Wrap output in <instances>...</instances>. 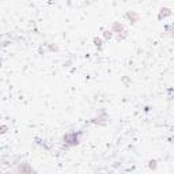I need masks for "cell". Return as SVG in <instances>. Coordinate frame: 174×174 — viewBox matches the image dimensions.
Returning <instances> with one entry per match:
<instances>
[{
    "label": "cell",
    "instance_id": "1",
    "mask_svg": "<svg viewBox=\"0 0 174 174\" xmlns=\"http://www.w3.org/2000/svg\"><path fill=\"white\" fill-rule=\"evenodd\" d=\"M80 135L82 132H68L63 136V144L65 147V150H67L68 147H75L79 144L80 142Z\"/></svg>",
    "mask_w": 174,
    "mask_h": 174
},
{
    "label": "cell",
    "instance_id": "2",
    "mask_svg": "<svg viewBox=\"0 0 174 174\" xmlns=\"http://www.w3.org/2000/svg\"><path fill=\"white\" fill-rule=\"evenodd\" d=\"M110 30L114 33V34H119V33H121L123 30H125V29H124V25L123 23H120V22H114V23L112 25Z\"/></svg>",
    "mask_w": 174,
    "mask_h": 174
},
{
    "label": "cell",
    "instance_id": "3",
    "mask_svg": "<svg viewBox=\"0 0 174 174\" xmlns=\"http://www.w3.org/2000/svg\"><path fill=\"white\" fill-rule=\"evenodd\" d=\"M169 15H171V10H170V8H161L159 15H158V19L166 18V16H169Z\"/></svg>",
    "mask_w": 174,
    "mask_h": 174
},
{
    "label": "cell",
    "instance_id": "4",
    "mask_svg": "<svg viewBox=\"0 0 174 174\" xmlns=\"http://www.w3.org/2000/svg\"><path fill=\"white\" fill-rule=\"evenodd\" d=\"M128 18V19L130 20V23H136L139 20V15L136 14V12H133V11H130V12H128L127 15H125Z\"/></svg>",
    "mask_w": 174,
    "mask_h": 174
},
{
    "label": "cell",
    "instance_id": "5",
    "mask_svg": "<svg viewBox=\"0 0 174 174\" xmlns=\"http://www.w3.org/2000/svg\"><path fill=\"white\" fill-rule=\"evenodd\" d=\"M93 42H94V46L97 48V49H102V46H103V41L101 40V38H98V37H94L93 38Z\"/></svg>",
    "mask_w": 174,
    "mask_h": 174
},
{
    "label": "cell",
    "instance_id": "6",
    "mask_svg": "<svg viewBox=\"0 0 174 174\" xmlns=\"http://www.w3.org/2000/svg\"><path fill=\"white\" fill-rule=\"evenodd\" d=\"M16 171H22V173H32L33 169H32V167H29V166H26V165H20V166L16 169Z\"/></svg>",
    "mask_w": 174,
    "mask_h": 174
},
{
    "label": "cell",
    "instance_id": "7",
    "mask_svg": "<svg viewBox=\"0 0 174 174\" xmlns=\"http://www.w3.org/2000/svg\"><path fill=\"white\" fill-rule=\"evenodd\" d=\"M113 36H114V33L112 32L110 29H109V30H103V38H105V40H112Z\"/></svg>",
    "mask_w": 174,
    "mask_h": 174
},
{
    "label": "cell",
    "instance_id": "8",
    "mask_svg": "<svg viewBox=\"0 0 174 174\" xmlns=\"http://www.w3.org/2000/svg\"><path fill=\"white\" fill-rule=\"evenodd\" d=\"M116 36H117V37H116V40H117V41H123L124 38H127L128 32H127V30H123L121 33H119V34H116Z\"/></svg>",
    "mask_w": 174,
    "mask_h": 174
},
{
    "label": "cell",
    "instance_id": "9",
    "mask_svg": "<svg viewBox=\"0 0 174 174\" xmlns=\"http://www.w3.org/2000/svg\"><path fill=\"white\" fill-rule=\"evenodd\" d=\"M48 49L51 52H56V51H59V48L56 46V45H53V44H48Z\"/></svg>",
    "mask_w": 174,
    "mask_h": 174
},
{
    "label": "cell",
    "instance_id": "10",
    "mask_svg": "<svg viewBox=\"0 0 174 174\" xmlns=\"http://www.w3.org/2000/svg\"><path fill=\"white\" fill-rule=\"evenodd\" d=\"M7 130H8L7 125H1V127H0V133H6Z\"/></svg>",
    "mask_w": 174,
    "mask_h": 174
},
{
    "label": "cell",
    "instance_id": "11",
    "mask_svg": "<svg viewBox=\"0 0 174 174\" xmlns=\"http://www.w3.org/2000/svg\"><path fill=\"white\" fill-rule=\"evenodd\" d=\"M155 163H156L155 161H151V162H150V167H154V169H155V166H156Z\"/></svg>",
    "mask_w": 174,
    "mask_h": 174
},
{
    "label": "cell",
    "instance_id": "12",
    "mask_svg": "<svg viewBox=\"0 0 174 174\" xmlns=\"http://www.w3.org/2000/svg\"><path fill=\"white\" fill-rule=\"evenodd\" d=\"M0 68H1V60H0Z\"/></svg>",
    "mask_w": 174,
    "mask_h": 174
}]
</instances>
